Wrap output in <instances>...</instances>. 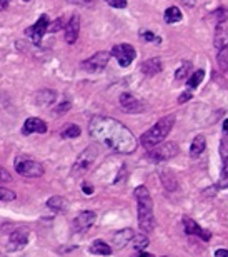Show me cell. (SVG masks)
<instances>
[{
  "instance_id": "cell-1",
  "label": "cell",
  "mask_w": 228,
  "mask_h": 257,
  "mask_svg": "<svg viewBox=\"0 0 228 257\" xmlns=\"http://www.w3.org/2000/svg\"><path fill=\"white\" fill-rule=\"evenodd\" d=\"M90 137L119 154H132L137 150V139L120 120L105 115H95L88 122Z\"/></svg>"
},
{
  "instance_id": "cell-2",
  "label": "cell",
  "mask_w": 228,
  "mask_h": 257,
  "mask_svg": "<svg viewBox=\"0 0 228 257\" xmlns=\"http://www.w3.org/2000/svg\"><path fill=\"white\" fill-rule=\"evenodd\" d=\"M139 207V225L143 234H148L155 227V216H153V201L145 185H139L133 192Z\"/></svg>"
},
{
  "instance_id": "cell-3",
  "label": "cell",
  "mask_w": 228,
  "mask_h": 257,
  "mask_svg": "<svg viewBox=\"0 0 228 257\" xmlns=\"http://www.w3.org/2000/svg\"><path fill=\"white\" fill-rule=\"evenodd\" d=\"M175 126V115H165L163 119H160L158 122L153 126L150 130H147L143 135L140 137V144L145 147V149H153L155 146L162 144L167 135L170 134V130Z\"/></svg>"
},
{
  "instance_id": "cell-4",
  "label": "cell",
  "mask_w": 228,
  "mask_h": 257,
  "mask_svg": "<svg viewBox=\"0 0 228 257\" xmlns=\"http://www.w3.org/2000/svg\"><path fill=\"white\" fill-rule=\"evenodd\" d=\"M14 165H15L17 174L27 179H38L45 172L44 165H42L40 162L35 161V159L29 157V155H17Z\"/></svg>"
},
{
  "instance_id": "cell-5",
  "label": "cell",
  "mask_w": 228,
  "mask_h": 257,
  "mask_svg": "<svg viewBox=\"0 0 228 257\" xmlns=\"http://www.w3.org/2000/svg\"><path fill=\"white\" fill-rule=\"evenodd\" d=\"M178 152H180V147L176 146L175 142H162L148 150L147 157L153 162H163V161H168V159L175 157Z\"/></svg>"
},
{
  "instance_id": "cell-6",
  "label": "cell",
  "mask_w": 228,
  "mask_h": 257,
  "mask_svg": "<svg viewBox=\"0 0 228 257\" xmlns=\"http://www.w3.org/2000/svg\"><path fill=\"white\" fill-rule=\"evenodd\" d=\"M108 60H110V52L102 50V52L93 54L90 58L82 62V69L87 70V72H90V73H98V72H102V70L107 67Z\"/></svg>"
},
{
  "instance_id": "cell-7",
  "label": "cell",
  "mask_w": 228,
  "mask_h": 257,
  "mask_svg": "<svg viewBox=\"0 0 228 257\" xmlns=\"http://www.w3.org/2000/svg\"><path fill=\"white\" fill-rule=\"evenodd\" d=\"M110 55H113L117 58V62L122 65V67H128L137 57V52L135 49L130 45V44H119L112 49Z\"/></svg>"
},
{
  "instance_id": "cell-8",
  "label": "cell",
  "mask_w": 228,
  "mask_h": 257,
  "mask_svg": "<svg viewBox=\"0 0 228 257\" xmlns=\"http://www.w3.org/2000/svg\"><path fill=\"white\" fill-rule=\"evenodd\" d=\"M97 157V147L92 146V147H87L80 155H78L77 162L73 164V175H80L84 172H87L90 169V165L93 164Z\"/></svg>"
},
{
  "instance_id": "cell-9",
  "label": "cell",
  "mask_w": 228,
  "mask_h": 257,
  "mask_svg": "<svg viewBox=\"0 0 228 257\" xmlns=\"http://www.w3.org/2000/svg\"><path fill=\"white\" fill-rule=\"evenodd\" d=\"M49 25H50V23H49V15L42 14L40 18H38V20L35 22L32 27H29V29H27V34L32 37V42L35 45L42 44V38H44V35H45L47 30H49Z\"/></svg>"
},
{
  "instance_id": "cell-10",
  "label": "cell",
  "mask_w": 228,
  "mask_h": 257,
  "mask_svg": "<svg viewBox=\"0 0 228 257\" xmlns=\"http://www.w3.org/2000/svg\"><path fill=\"white\" fill-rule=\"evenodd\" d=\"M120 107L123 112H127V114H140V112H143V104L140 102L139 99H137L135 95H132V93H122L120 99Z\"/></svg>"
},
{
  "instance_id": "cell-11",
  "label": "cell",
  "mask_w": 228,
  "mask_h": 257,
  "mask_svg": "<svg viewBox=\"0 0 228 257\" xmlns=\"http://www.w3.org/2000/svg\"><path fill=\"white\" fill-rule=\"evenodd\" d=\"M97 220V214L93 210H84L73 219V229L77 232H87Z\"/></svg>"
},
{
  "instance_id": "cell-12",
  "label": "cell",
  "mask_w": 228,
  "mask_h": 257,
  "mask_svg": "<svg viewBox=\"0 0 228 257\" xmlns=\"http://www.w3.org/2000/svg\"><path fill=\"white\" fill-rule=\"evenodd\" d=\"M29 242V231L27 229H17L12 234H9V240H7V247L10 251H20Z\"/></svg>"
},
{
  "instance_id": "cell-13",
  "label": "cell",
  "mask_w": 228,
  "mask_h": 257,
  "mask_svg": "<svg viewBox=\"0 0 228 257\" xmlns=\"http://www.w3.org/2000/svg\"><path fill=\"white\" fill-rule=\"evenodd\" d=\"M183 229H185V232H187V236H196L198 239L205 240V242H208V240L211 239V234L200 227V225L196 224L193 219H190V217H183Z\"/></svg>"
},
{
  "instance_id": "cell-14",
  "label": "cell",
  "mask_w": 228,
  "mask_h": 257,
  "mask_svg": "<svg viewBox=\"0 0 228 257\" xmlns=\"http://www.w3.org/2000/svg\"><path fill=\"white\" fill-rule=\"evenodd\" d=\"M220 155H222V174H220V189H225L228 187V140L222 139L220 142Z\"/></svg>"
},
{
  "instance_id": "cell-15",
  "label": "cell",
  "mask_w": 228,
  "mask_h": 257,
  "mask_svg": "<svg viewBox=\"0 0 228 257\" xmlns=\"http://www.w3.org/2000/svg\"><path fill=\"white\" fill-rule=\"evenodd\" d=\"M47 132V124L38 117H29L25 120L22 127V134L23 135H30V134H45Z\"/></svg>"
},
{
  "instance_id": "cell-16",
  "label": "cell",
  "mask_w": 228,
  "mask_h": 257,
  "mask_svg": "<svg viewBox=\"0 0 228 257\" xmlns=\"http://www.w3.org/2000/svg\"><path fill=\"white\" fill-rule=\"evenodd\" d=\"M78 32H80V17L78 15H72L69 22L65 23V42L67 44H75L78 38Z\"/></svg>"
},
{
  "instance_id": "cell-17",
  "label": "cell",
  "mask_w": 228,
  "mask_h": 257,
  "mask_svg": "<svg viewBox=\"0 0 228 257\" xmlns=\"http://www.w3.org/2000/svg\"><path fill=\"white\" fill-rule=\"evenodd\" d=\"M213 45L217 50L228 49V23L227 22H218L217 29H215Z\"/></svg>"
},
{
  "instance_id": "cell-18",
  "label": "cell",
  "mask_w": 228,
  "mask_h": 257,
  "mask_svg": "<svg viewBox=\"0 0 228 257\" xmlns=\"http://www.w3.org/2000/svg\"><path fill=\"white\" fill-rule=\"evenodd\" d=\"M133 236H135V232L132 229H122V231H117L113 234L112 242L115 245V249H123L133 240Z\"/></svg>"
},
{
  "instance_id": "cell-19",
  "label": "cell",
  "mask_w": 228,
  "mask_h": 257,
  "mask_svg": "<svg viewBox=\"0 0 228 257\" xmlns=\"http://www.w3.org/2000/svg\"><path fill=\"white\" fill-rule=\"evenodd\" d=\"M162 70H163V62H162V58H158V57L148 58V60H145L143 64H141V72L148 77L157 75V73H160Z\"/></svg>"
},
{
  "instance_id": "cell-20",
  "label": "cell",
  "mask_w": 228,
  "mask_h": 257,
  "mask_svg": "<svg viewBox=\"0 0 228 257\" xmlns=\"http://www.w3.org/2000/svg\"><path fill=\"white\" fill-rule=\"evenodd\" d=\"M207 147V139L205 135H196V137L193 139V142H192L190 146V155L192 157H198L200 154H203V150H205Z\"/></svg>"
},
{
  "instance_id": "cell-21",
  "label": "cell",
  "mask_w": 228,
  "mask_h": 257,
  "mask_svg": "<svg viewBox=\"0 0 228 257\" xmlns=\"http://www.w3.org/2000/svg\"><path fill=\"white\" fill-rule=\"evenodd\" d=\"M90 252H92V254H98V256H110L113 251L107 242H104V240H95V242L90 245Z\"/></svg>"
},
{
  "instance_id": "cell-22",
  "label": "cell",
  "mask_w": 228,
  "mask_h": 257,
  "mask_svg": "<svg viewBox=\"0 0 228 257\" xmlns=\"http://www.w3.org/2000/svg\"><path fill=\"white\" fill-rule=\"evenodd\" d=\"M182 18H183V14L178 7H168L165 10V22L167 23H176L182 20Z\"/></svg>"
},
{
  "instance_id": "cell-23",
  "label": "cell",
  "mask_w": 228,
  "mask_h": 257,
  "mask_svg": "<svg viewBox=\"0 0 228 257\" xmlns=\"http://www.w3.org/2000/svg\"><path fill=\"white\" fill-rule=\"evenodd\" d=\"M160 177H162V184L167 190H175L176 189V179L174 177V174L168 172V170H163V172H160Z\"/></svg>"
},
{
  "instance_id": "cell-24",
  "label": "cell",
  "mask_w": 228,
  "mask_h": 257,
  "mask_svg": "<svg viewBox=\"0 0 228 257\" xmlns=\"http://www.w3.org/2000/svg\"><path fill=\"white\" fill-rule=\"evenodd\" d=\"M203 77H205V72H203L202 69H200V70H195V72L192 73V75L188 77V80H187V84H188V89H190V91H193V89H196V87H198V85L202 84Z\"/></svg>"
},
{
  "instance_id": "cell-25",
  "label": "cell",
  "mask_w": 228,
  "mask_h": 257,
  "mask_svg": "<svg viewBox=\"0 0 228 257\" xmlns=\"http://www.w3.org/2000/svg\"><path fill=\"white\" fill-rule=\"evenodd\" d=\"M80 127L75 126V124H67L64 127V130H62V137L64 139H75L80 135Z\"/></svg>"
},
{
  "instance_id": "cell-26",
  "label": "cell",
  "mask_w": 228,
  "mask_h": 257,
  "mask_svg": "<svg viewBox=\"0 0 228 257\" xmlns=\"http://www.w3.org/2000/svg\"><path fill=\"white\" fill-rule=\"evenodd\" d=\"M64 205H65V202H64V199H62L60 196H53V197H50L49 201H47V207L55 210V212H60V210H64Z\"/></svg>"
},
{
  "instance_id": "cell-27",
  "label": "cell",
  "mask_w": 228,
  "mask_h": 257,
  "mask_svg": "<svg viewBox=\"0 0 228 257\" xmlns=\"http://www.w3.org/2000/svg\"><path fill=\"white\" fill-rule=\"evenodd\" d=\"M217 64L222 72H228V49L218 50L217 54Z\"/></svg>"
},
{
  "instance_id": "cell-28",
  "label": "cell",
  "mask_w": 228,
  "mask_h": 257,
  "mask_svg": "<svg viewBox=\"0 0 228 257\" xmlns=\"http://www.w3.org/2000/svg\"><path fill=\"white\" fill-rule=\"evenodd\" d=\"M148 244H150V240H148V237L145 234L133 236V247H135V251H145Z\"/></svg>"
},
{
  "instance_id": "cell-29",
  "label": "cell",
  "mask_w": 228,
  "mask_h": 257,
  "mask_svg": "<svg viewBox=\"0 0 228 257\" xmlns=\"http://www.w3.org/2000/svg\"><path fill=\"white\" fill-rule=\"evenodd\" d=\"M190 67H192L190 62H183L182 67L176 69V72H175V80H183L187 75H190Z\"/></svg>"
},
{
  "instance_id": "cell-30",
  "label": "cell",
  "mask_w": 228,
  "mask_h": 257,
  "mask_svg": "<svg viewBox=\"0 0 228 257\" xmlns=\"http://www.w3.org/2000/svg\"><path fill=\"white\" fill-rule=\"evenodd\" d=\"M0 201H2V202L15 201V192H14V190L5 189V187H0Z\"/></svg>"
},
{
  "instance_id": "cell-31",
  "label": "cell",
  "mask_w": 228,
  "mask_h": 257,
  "mask_svg": "<svg viewBox=\"0 0 228 257\" xmlns=\"http://www.w3.org/2000/svg\"><path fill=\"white\" fill-rule=\"evenodd\" d=\"M38 95H44V99H37L38 104H52L55 99V93L52 91H47V89H44Z\"/></svg>"
},
{
  "instance_id": "cell-32",
  "label": "cell",
  "mask_w": 228,
  "mask_h": 257,
  "mask_svg": "<svg viewBox=\"0 0 228 257\" xmlns=\"http://www.w3.org/2000/svg\"><path fill=\"white\" fill-rule=\"evenodd\" d=\"M64 17H58L57 20H55L52 25H49V30L50 32H58V30H62L64 29Z\"/></svg>"
},
{
  "instance_id": "cell-33",
  "label": "cell",
  "mask_w": 228,
  "mask_h": 257,
  "mask_svg": "<svg viewBox=\"0 0 228 257\" xmlns=\"http://www.w3.org/2000/svg\"><path fill=\"white\" fill-rule=\"evenodd\" d=\"M108 5H112L113 9H125L127 7V0H105Z\"/></svg>"
},
{
  "instance_id": "cell-34",
  "label": "cell",
  "mask_w": 228,
  "mask_h": 257,
  "mask_svg": "<svg viewBox=\"0 0 228 257\" xmlns=\"http://www.w3.org/2000/svg\"><path fill=\"white\" fill-rule=\"evenodd\" d=\"M12 181V175L0 165V182H10Z\"/></svg>"
},
{
  "instance_id": "cell-35",
  "label": "cell",
  "mask_w": 228,
  "mask_h": 257,
  "mask_svg": "<svg viewBox=\"0 0 228 257\" xmlns=\"http://www.w3.org/2000/svg\"><path fill=\"white\" fill-rule=\"evenodd\" d=\"M141 38L148 42H160V38L155 37V34H152V32H141Z\"/></svg>"
},
{
  "instance_id": "cell-36",
  "label": "cell",
  "mask_w": 228,
  "mask_h": 257,
  "mask_svg": "<svg viewBox=\"0 0 228 257\" xmlns=\"http://www.w3.org/2000/svg\"><path fill=\"white\" fill-rule=\"evenodd\" d=\"M193 97V93H192V91H187V92H183L182 95L178 97V102L180 104H185V102H188V100Z\"/></svg>"
},
{
  "instance_id": "cell-37",
  "label": "cell",
  "mask_w": 228,
  "mask_h": 257,
  "mask_svg": "<svg viewBox=\"0 0 228 257\" xmlns=\"http://www.w3.org/2000/svg\"><path fill=\"white\" fill-rule=\"evenodd\" d=\"M215 257H228V251L227 249H217L215 251Z\"/></svg>"
},
{
  "instance_id": "cell-38",
  "label": "cell",
  "mask_w": 228,
  "mask_h": 257,
  "mask_svg": "<svg viewBox=\"0 0 228 257\" xmlns=\"http://www.w3.org/2000/svg\"><path fill=\"white\" fill-rule=\"evenodd\" d=\"M10 5V0H0V12L7 10V7Z\"/></svg>"
},
{
  "instance_id": "cell-39",
  "label": "cell",
  "mask_w": 228,
  "mask_h": 257,
  "mask_svg": "<svg viewBox=\"0 0 228 257\" xmlns=\"http://www.w3.org/2000/svg\"><path fill=\"white\" fill-rule=\"evenodd\" d=\"M133 257H153V256L148 254V252H145V251H137V254Z\"/></svg>"
},
{
  "instance_id": "cell-40",
  "label": "cell",
  "mask_w": 228,
  "mask_h": 257,
  "mask_svg": "<svg viewBox=\"0 0 228 257\" xmlns=\"http://www.w3.org/2000/svg\"><path fill=\"white\" fill-rule=\"evenodd\" d=\"M82 189H84L85 194H92V192H93V187H92V185H87V184L82 185Z\"/></svg>"
},
{
  "instance_id": "cell-41",
  "label": "cell",
  "mask_w": 228,
  "mask_h": 257,
  "mask_svg": "<svg viewBox=\"0 0 228 257\" xmlns=\"http://www.w3.org/2000/svg\"><path fill=\"white\" fill-rule=\"evenodd\" d=\"M223 130H225V134H228V119L223 122Z\"/></svg>"
},
{
  "instance_id": "cell-42",
  "label": "cell",
  "mask_w": 228,
  "mask_h": 257,
  "mask_svg": "<svg viewBox=\"0 0 228 257\" xmlns=\"http://www.w3.org/2000/svg\"><path fill=\"white\" fill-rule=\"evenodd\" d=\"M67 2H70V3H77V2H80V0H67Z\"/></svg>"
},
{
  "instance_id": "cell-43",
  "label": "cell",
  "mask_w": 228,
  "mask_h": 257,
  "mask_svg": "<svg viewBox=\"0 0 228 257\" xmlns=\"http://www.w3.org/2000/svg\"><path fill=\"white\" fill-rule=\"evenodd\" d=\"M0 257H7V256H3V254H0Z\"/></svg>"
},
{
  "instance_id": "cell-44",
  "label": "cell",
  "mask_w": 228,
  "mask_h": 257,
  "mask_svg": "<svg viewBox=\"0 0 228 257\" xmlns=\"http://www.w3.org/2000/svg\"><path fill=\"white\" fill-rule=\"evenodd\" d=\"M163 257H167V256H163Z\"/></svg>"
}]
</instances>
